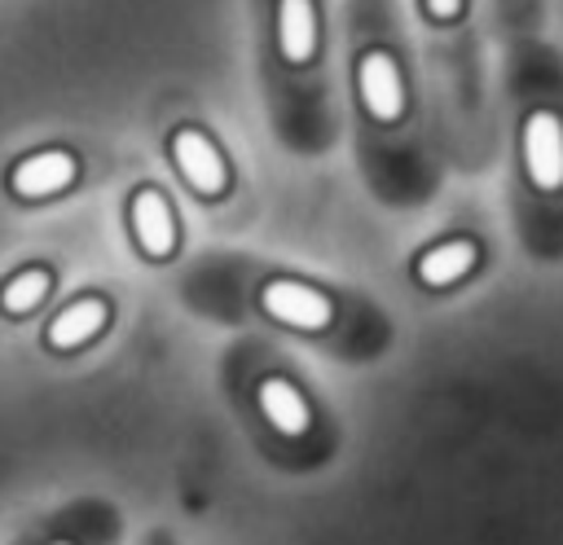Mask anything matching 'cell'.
Segmentation results:
<instances>
[{"label":"cell","instance_id":"cell-4","mask_svg":"<svg viewBox=\"0 0 563 545\" xmlns=\"http://www.w3.org/2000/svg\"><path fill=\"white\" fill-rule=\"evenodd\" d=\"M172 158H176L180 176H185V180H189L198 193H207V198L224 193V185H229L224 158H220V149H216V145H211L202 132L180 127V132L172 136Z\"/></svg>","mask_w":563,"mask_h":545},{"label":"cell","instance_id":"cell-10","mask_svg":"<svg viewBox=\"0 0 563 545\" xmlns=\"http://www.w3.org/2000/svg\"><path fill=\"white\" fill-rule=\"evenodd\" d=\"M48 290H53L48 268H22V272H13V277L0 286V312H4V316H26V312H35V308L44 303Z\"/></svg>","mask_w":563,"mask_h":545},{"label":"cell","instance_id":"cell-1","mask_svg":"<svg viewBox=\"0 0 563 545\" xmlns=\"http://www.w3.org/2000/svg\"><path fill=\"white\" fill-rule=\"evenodd\" d=\"M75 176H79V158L70 149H35L22 163H13L9 189L18 198H53L66 185H75Z\"/></svg>","mask_w":563,"mask_h":545},{"label":"cell","instance_id":"cell-11","mask_svg":"<svg viewBox=\"0 0 563 545\" xmlns=\"http://www.w3.org/2000/svg\"><path fill=\"white\" fill-rule=\"evenodd\" d=\"M471 264H475V246L471 242H444V246H435V251H427L418 259V277L427 286H449L462 272H471Z\"/></svg>","mask_w":563,"mask_h":545},{"label":"cell","instance_id":"cell-13","mask_svg":"<svg viewBox=\"0 0 563 545\" xmlns=\"http://www.w3.org/2000/svg\"><path fill=\"white\" fill-rule=\"evenodd\" d=\"M53 545H70V541H53Z\"/></svg>","mask_w":563,"mask_h":545},{"label":"cell","instance_id":"cell-3","mask_svg":"<svg viewBox=\"0 0 563 545\" xmlns=\"http://www.w3.org/2000/svg\"><path fill=\"white\" fill-rule=\"evenodd\" d=\"M260 303H264L268 316L286 321V325H295V330H321V325H330V316H334L330 299H325L321 290L303 286V281H268L264 294H260Z\"/></svg>","mask_w":563,"mask_h":545},{"label":"cell","instance_id":"cell-7","mask_svg":"<svg viewBox=\"0 0 563 545\" xmlns=\"http://www.w3.org/2000/svg\"><path fill=\"white\" fill-rule=\"evenodd\" d=\"M361 97H365L374 119H396L405 110L400 70H396V62L387 53H365L361 57Z\"/></svg>","mask_w":563,"mask_h":545},{"label":"cell","instance_id":"cell-9","mask_svg":"<svg viewBox=\"0 0 563 545\" xmlns=\"http://www.w3.org/2000/svg\"><path fill=\"white\" fill-rule=\"evenodd\" d=\"M260 409L282 435H303L308 431V404L286 378H264L260 382Z\"/></svg>","mask_w":563,"mask_h":545},{"label":"cell","instance_id":"cell-2","mask_svg":"<svg viewBox=\"0 0 563 545\" xmlns=\"http://www.w3.org/2000/svg\"><path fill=\"white\" fill-rule=\"evenodd\" d=\"M523 163L537 189H559L563 185V127L550 110L528 114L523 123Z\"/></svg>","mask_w":563,"mask_h":545},{"label":"cell","instance_id":"cell-12","mask_svg":"<svg viewBox=\"0 0 563 545\" xmlns=\"http://www.w3.org/2000/svg\"><path fill=\"white\" fill-rule=\"evenodd\" d=\"M427 9H431L435 18H453V13L462 9V0H427Z\"/></svg>","mask_w":563,"mask_h":545},{"label":"cell","instance_id":"cell-5","mask_svg":"<svg viewBox=\"0 0 563 545\" xmlns=\"http://www.w3.org/2000/svg\"><path fill=\"white\" fill-rule=\"evenodd\" d=\"M132 233L150 259H167L176 251V220H172V207L158 189L132 193Z\"/></svg>","mask_w":563,"mask_h":545},{"label":"cell","instance_id":"cell-6","mask_svg":"<svg viewBox=\"0 0 563 545\" xmlns=\"http://www.w3.org/2000/svg\"><path fill=\"white\" fill-rule=\"evenodd\" d=\"M106 321H110V303L97 299V294H84V299L66 303V308L48 321L44 338H48V347H57V352H75V347H84L88 338H97V334L106 330Z\"/></svg>","mask_w":563,"mask_h":545},{"label":"cell","instance_id":"cell-8","mask_svg":"<svg viewBox=\"0 0 563 545\" xmlns=\"http://www.w3.org/2000/svg\"><path fill=\"white\" fill-rule=\"evenodd\" d=\"M277 44L286 62H308L317 48V18L312 0H282L277 4Z\"/></svg>","mask_w":563,"mask_h":545}]
</instances>
